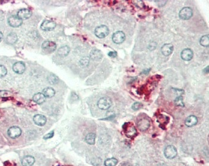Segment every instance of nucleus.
Instances as JSON below:
<instances>
[{"label":"nucleus","instance_id":"obj_13","mask_svg":"<svg viewBox=\"0 0 209 166\" xmlns=\"http://www.w3.org/2000/svg\"><path fill=\"white\" fill-rule=\"evenodd\" d=\"M33 121L36 125L42 126L45 125L47 122V118L44 115L36 114L33 117Z\"/></svg>","mask_w":209,"mask_h":166},{"label":"nucleus","instance_id":"obj_32","mask_svg":"<svg viewBox=\"0 0 209 166\" xmlns=\"http://www.w3.org/2000/svg\"><path fill=\"white\" fill-rule=\"evenodd\" d=\"M53 136H54V131H51V132H49L48 134H47V135H45L44 137V139H49V138H52Z\"/></svg>","mask_w":209,"mask_h":166},{"label":"nucleus","instance_id":"obj_27","mask_svg":"<svg viewBox=\"0 0 209 166\" xmlns=\"http://www.w3.org/2000/svg\"><path fill=\"white\" fill-rule=\"evenodd\" d=\"M48 80L49 81L50 83L51 84H55L56 83H58L59 81V78L54 75H50L49 77H48Z\"/></svg>","mask_w":209,"mask_h":166},{"label":"nucleus","instance_id":"obj_25","mask_svg":"<svg viewBox=\"0 0 209 166\" xmlns=\"http://www.w3.org/2000/svg\"><path fill=\"white\" fill-rule=\"evenodd\" d=\"M91 57L93 60H98L102 57V54L98 50H93L91 53Z\"/></svg>","mask_w":209,"mask_h":166},{"label":"nucleus","instance_id":"obj_4","mask_svg":"<svg viewBox=\"0 0 209 166\" xmlns=\"http://www.w3.org/2000/svg\"><path fill=\"white\" fill-rule=\"evenodd\" d=\"M109 33V30L106 26H100L96 28L95 35L98 38H104Z\"/></svg>","mask_w":209,"mask_h":166},{"label":"nucleus","instance_id":"obj_3","mask_svg":"<svg viewBox=\"0 0 209 166\" xmlns=\"http://www.w3.org/2000/svg\"><path fill=\"white\" fill-rule=\"evenodd\" d=\"M164 155L168 159H173L177 155V150L174 146H167L164 150Z\"/></svg>","mask_w":209,"mask_h":166},{"label":"nucleus","instance_id":"obj_12","mask_svg":"<svg viewBox=\"0 0 209 166\" xmlns=\"http://www.w3.org/2000/svg\"><path fill=\"white\" fill-rule=\"evenodd\" d=\"M56 26V24L54 22L51 21H45L41 24V29L44 31H50L53 30Z\"/></svg>","mask_w":209,"mask_h":166},{"label":"nucleus","instance_id":"obj_2","mask_svg":"<svg viewBox=\"0 0 209 166\" xmlns=\"http://www.w3.org/2000/svg\"><path fill=\"white\" fill-rule=\"evenodd\" d=\"M112 105V101L109 97H103L99 99L98 101V107L103 110L109 109Z\"/></svg>","mask_w":209,"mask_h":166},{"label":"nucleus","instance_id":"obj_26","mask_svg":"<svg viewBox=\"0 0 209 166\" xmlns=\"http://www.w3.org/2000/svg\"><path fill=\"white\" fill-rule=\"evenodd\" d=\"M200 44L203 46V47H208L209 45V37L208 35H205L202 36L199 41Z\"/></svg>","mask_w":209,"mask_h":166},{"label":"nucleus","instance_id":"obj_15","mask_svg":"<svg viewBox=\"0 0 209 166\" xmlns=\"http://www.w3.org/2000/svg\"><path fill=\"white\" fill-rule=\"evenodd\" d=\"M193 52L190 49L186 48L182 51L181 53V59L185 61H190L193 58Z\"/></svg>","mask_w":209,"mask_h":166},{"label":"nucleus","instance_id":"obj_31","mask_svg":"<svg viewBox=\"0 0 209 166\" xmlns=\"http://www.w3.org/2000/svg\"><path fill=\"white\" fill-rule=\"evenodd\" d=\"M89 63V59L88 57H84L80 61V64L81 66H86Z\"/></svg>","mask_w":209,"mask_h":166},{"label":"nucleus","instance_id":"obj_10","mask_svg":"<svg viewBox=\"0 0 209 166\" xmlns=\"http://www.w3.org/2000/svg\"><path fill=\"white\" fill-rule=\"evenodd\" d=\"M9 24L12 27H18L23 24V21L17 16H12L8 19Z\"/></svg>","mask_w":209,"mask_h":166},{"label":"nucleus","instance_id":"obj_28","mask_svg":"<svg viewBox=\"0 0 209 166\" xmlns=\"http://www.w3.org/2000/svg\"><path fill=\"white\" fill-rule=\"evenodd\" d=\"M175 104L176 105L179 106V107H184V102L183 101V98L181 96H178L177 97L175 101Z\"/></svg>","mask_w":209,"mask_h":166},{"label":"nucleus","instance_id":"obj_24","mask_svg":"<svg viewBox=\"0 0 209 166\" xmlns=\"http://www.w3.org/2000/svg\"><path fill=\"white\" fill-rule=\"evenodd\" d=\"M118 161L115 158H111L107 159L104 161V165L106 166H115L117 165Z\"/></svg>","mask_w":209,"mask_h":166},{"label":"nucleus","instance_id":"obj_33","mask_svg":"<svg viewBox=\"0 0 209 166\" xmlns=\"http://www.w3.org/2000/svg\"><path fill=\"white\" fill-rule=\"evenodd\" d=\"M10 93L7 91H0V97H5L9 95Z\"/></svg>","mask_w":209,"mask_h":166},{"label":"nucleus","instance_id":"obj_29","mask_svg":"<svg viewBox=\"0 0 209 166\" xmlns=\"http://www.w3.org/2000/svg\"><path fill=\"white\" fill-rule=\"evenodd\" d=\"M142 107H143V104L142 103H140L138 102L134 103L131 106V108L135 111L139 110V109H141Z\"/></svg>","mask_w":209,"mask_h":166},{"label":"nucleus","instance_id":"obj_14","mask_svg":"<svg viewBox=\"0 0 209 166\" xmlns=\"http://www.w3.org/2000/svg\"><path fill=\"white\" fill-rule=\"evenodd\" d=\"M174 50V47L171 44H166L161 48V52L163 55L168 56L171 55Z\"/></svg>","mask_w":209,"mask_h":166},{"label":"nucleus","instance_id":"obj_16","mask_svg":"<svg viewBox=\"0 0 209 166\" xmlns=\"http://www.w3.org/2000/svg\"><path fill=\"white\" fill-rule=\"evenodd\" d=\"M42 48L45 50H47L49 51L50 52H53L54 51L56 50V44L51 41H45L42 45Z\"/></svg>","mask_w":209,"mask_h":166},{"label":"nucleus","instance_id":"obj_35","mask_svg":"<svg viewBox=\"0 0 209 166\" xmlns=\"http://www.w3.org/2000/svg\"><path fill=\"white\" fill-rule=\"evenodd\" d=\"M203 72L205 74H208V66L207 67H206L204 70H203Z\"/></svg>","mask_w":209,"mask_h":166},{"label":"nucleus","instance_id":"obj_5","mask_svg":"<svg viewBox=\"0 0 209 166\" xmlns=\"http://www.w3.org/2000/svg\"><path fill=\"white\" fill-rule=\"evenodd\" d=\"M193 15V11L191 8L186 7L183 8L179 12V17L183 20H188Z\"/></svg>","mask_w":209,"mask_h":166},{"label":"nucleus","instance_id":"obj_21","mask_svg":"<svg viewBox=\"0 0 209 166\" xmlns=\"http://www.w3.org/2000/svg\"><path fill=\"white\" fill-rule=\"evenodd\" d=\"M70 51V48L68 46H63L60 47L57 51L58 54L62 57H65L68 55Z\"/></svg>","mask_w":209,"mask_h":166},{"label":"nucleus","instance_id":"obj_8","mask_svg":"<svg viewBox=\"0 0 209 166\" xmlns=\"http://www.w3.org/2000/svg\"><path fill=\"white\" fill-rule=\"evenodd\" d=\"M137 125V128L140 131H145L149 127L150 122L148 119L143 118L138 121Z\"/></svg>","mask_w":209,"mask_h":166},{"label":"nucleus","instance_id":"obj_19","mask_svg":"<svg viewBox=\"0 0 209 166\" xmlns=\"http://www.w3.org/2000/svg\"><path fill=\"white\" fill-rule=\"evenodd\" d=\"M33 100L38 104H42L45 101V97L42 93H38L33 95Z\"/></svg>","mask_w":209,"mask_h":166},{"label":"nucleus","instance_id":"obj_22","mask_svg":"<svg viewBox=\"0 0 209 166\" xmlns=\"http://www.w3.org/2000/svg\"><path fill=\"white\" fill-rule=\"evenodd\" d=\"M42 94L45 98H51L55 95V90L51 87H47L43 90Z\"/></svg>","mask_w":209,"mask_h":166},{"label":"nucleus","instance_id":"obj_36","mask_svg":"<svg viewBox=\"0 0 209 166\" xmlns=\"http://www.w3.org/2000/svg\"><path fill=\"white\" fill-rule=\"evenodd\" d=\"M3 38V33L2 32H0V42L2 41Z\"/></svg>","mask_w":209,"mask_h":166},{"label":"nucleus","instance_id":"obj_34","mask_svg":"<svg viewBox=\"0 0 209 166\" xmlns=\"http://www.w3.org/2000/svg\"><path fill=\"white\" fill-rule=\"evenodd\" d=\"M108 55L111 57H116L117 56V53L115 51H110L108 53Z\"/></svg>","mask_w":209,"mask_h":166},{"label":"nucleus","instance_id":"obj_18","mask_svg":"<svg viewBox=\"0 0 209 166\" xmlns=\"http://www.w3.org/2000/svg\"><path fill=\"white\" fill-rule=\"evenodd\" d=\"M198 123V119L196 116L193 115L189 116L187 117L185 120V124L188 127H192L196 125Z\"/></svg>","mask_w":209,"mask_h":166},{"label":"nucleus","instance_id":"obj_9","mask_svg":"<svg viewBox=\"0 0 209 166\" xmlns=\"http://www.w3.org/2000/svg\"><path fill=\"white\" fill-rule=\"evenodd\" d=\"M32 13L31 11H30L29 9H23L18 11L17 17L23 21V20H26L29 19L32 16Z\"/></svg>","mask_w":209,"mask_h":166},{"label":"nucleus","instance_id":"obj_7","mask_svg":"<svg viewBox=\"0 0 209 166\" xmlns=\"http://www.w3.org/2000/svg\"><path fill=\"white\" fill-rule=\"evenodd\" d=\"M22 131L18 126H12L8 129V134L12 138H16L21 135Z\"/></svg>","mask_w":209,"mask_h":166},{"label":"nucleus","instance_id":"obj_20","mask_svg":"<svg viewBox=\"0 0 209 166\" xmlns=\"http://www.w3.org/2000/svg\"><path fill=\"white\" fill-rule=\"evenodd\" d=\"M18 40L17 35L14 33H10L6 38V42L9 44H14Z\"/></svg>","mask_w":209,"mask_h":166},{"label":"nucleus","instance_id":"obj_1","mask_svg":"<svg viewBox=\"0 0 209 166\" xmlns=\"http://www.w3.org/2000/svg\"><path fill=\"white\" fill-rule=\"evenodd\" d=\"M123 129L124 131V133L127 137L128 138L134 137L136 134L137 131L134 126L131 123H126L123 126Z\"/></svg>","mask_w":209,"mask_h":166},{"label":"nucleus","instance_id":"obj_23","mask_svg":"<svg viewBox=\"0 0 209 166\" xmlns=\"http://www.w3.org/2000/svg\"><path fill=\"white\" fill-rule=\"evenodd\" d=\"M95 138H96V135L94 133H89L88 134L85 138V140L89 144L94 145L95 143Z\"/></svg>","mask_w":209,"mask_h":166},{"label":"nucleus","instance_id":"obj_17","mask_svg":"<svg viewBox=\"0 0 209 166\" xmlns=\"http://www.w3.org/2000/svg\"><path fill=\"white\" fill-rule=\"evenodd\" d=\"M35 162V158L31 155L26 156L22 159V164L23 166H32Z\"/></svg>","mask_w":209,"mask_h":166},{"label":"nucleus","instance_id":"obj_30","mask_svg":"<svg viewBox=\"0 0 209 166\" xmlns=\"http://www.w3.org/2000/svg\"><path fill=\"white\" fill-rule=\"evenodd\" d=\"M8 71L5 66L3 65H0V78L4 77L7 74Z\"/></svg>","mask_w":209,"mask_h":166},{"label":"nucleus","instance_id":"obj_37","mask_svg":"<svg viewBox=\"0 0 209 166\" xmlns=\"http://www.w3.org/2000/svg\"><path fill=\"white\" fill-rule=\"evenodd\" d=\"M121 166H131V165H129V164H122Z\"/></svg>","mask_w":209,"mask_h":166},{"label":"nucleus","instance_id":"obj_11","mask_svg":"<svg viewBox=\"0 0 209 166\" xmlns=\"http://www.w3.org/2000/svg\"><path fill=\"white\" fill-rule=\"evenodd\" d=\"M13 70L17 74H22L26 70L25 64L21 62H17L13 66Z\"/></svg>","mask_w":209,"mask_h":166},{"label":"nucleus","instance_id":"obj_6","mask_svg":"<svg viewBox=\"0 0 209 166\" xmlns=\"http://www.w3.org/2000/svg\"><path fill=\"white\" fill-rule=\"evenodd\" d=\"M125 39V35L124 32L118 31L112 36V41L116 44H122Z\"/></svg>","mask_w":209,"mask_h":166}]
</instances>
